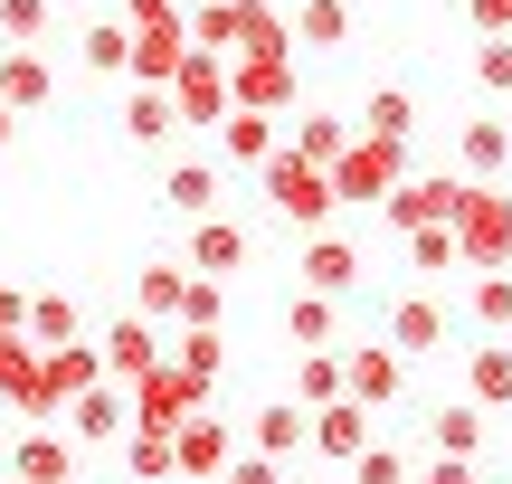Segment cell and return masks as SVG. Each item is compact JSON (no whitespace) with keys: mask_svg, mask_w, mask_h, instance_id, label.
Wrapping results in <instances>:
<instances>
[{"mask_svg":"<svg viewBox=\"0 0 512 484\" xmlns=\"http://www.w3.org/2000/svg\"><path fill=\"white\" fill-rule=\"evenodd\" d=\"M370 437H380V418H370L361 399H332V409H313V437H304V447L323 456V466H351Z\"/></svg>","mask_w":512,"mask_h":484,"instance_id":"obj_15","label":"cell"},{"mask_svg":"<svg viewBox=\"0 0 512 484\" xmlns=\"http://www.w3.org/2000/svg\"><path fill=\"white\" fill-rule=\"evenodd\" d=\"M219 323H228V285L190 276V295H181V333H219Z\"/></svg>","mask_w":512,"mask_h":484,"instance_id":"obj_42","label":"cell"},{"mask_svg":"<svg viewBox=\"0 0 512 484\" xmlns=\"http://www.w3.org/2000/svg\"><path fill=\"white\" fill-rule=\"evenodd\" d=\"M418 484H484V466H465V456H427Z\"/></svg>","mask_w":512,"mask_h":484,"instance_id":"obj_48","label":"cell"},{"mask_svg":"<svg viewBox=\"0 0 512 484\" xmlns=\"http://www.w3.org/2000/svg\"><path fill=\"white\" fill-rule=\"evenodd\" d=\"M124 475H133V484H171V437L133 428V437H124Z\"/></svg>","mask_w":512,"mask_h":484,"instance_id":"obj_40","label":"cell"},{"mask_svg":"<svg viewBox=\"0 0 512 484\" xmlns=\"http://www.w3.org/2000/svg\"><path fill=\"white\" fill-rule=\"evenodd\" d=\"M10 484H76V447L57 428H19L10 437Z\"/></svg>","mask_w":512,"mask_h":484,"instance_id":"obj_18","label":"cell"},{"mask_svg":"<svg viewBox=\"0 0 512 484\" xmlns=\"http://www.w3.org/2000/svg\"><path fill=\"white\" fill-rule=\"evenodd\" d=\"M503 484H512V475H503Z\"/></svg>","mask_w":512,"mask_h":484,"instance_id":"obj_54","label":"cell"},{"mask_svg":"<svg viewBox=\"0 0 512 484\" xmlns=\"http://www.w3.org/2000/svg\"><path fill=\"white\" fill-rule=\"evenodd\" d=\"M408 266L418 276H456V228H418L408 238Z\"/></svg>","mask_w":512,"mask_h":484,"instance_id":"obj_44","label":"cell"},{"mask_svg":"<svg viewBox=\"0 0 512 484\" xmlns=\"http://www.w3.org/2000/svg\"><path fill=\"white\" fill-rule=\"evenodd\" d=\"M275 323H285L294 352H342V304L332 295H304V285H294V295L275 304Z\"/></svg>","mask_w":512,"mask_h":484,"instance_id":"obj_17","label":"cell"},{"mask_svg":"<svg viewBox=\"0 0 512 484\" xmlns=\"http://www.w3.org/2000/svg\"><path fill=\"white\" fill-rule=\"evenodd\" d=\"M294 409H332L342 399V352H294Z\"/></svg>","mask_w":512,"mask_h":484,"instance_id":"obj_35","label":"cell"},{"mask_svg":"<svg viewBox=\"0 0 512 484\" xmlns=\"http://www.w3.org/2000/svg\"><path fill=\"white\" fill-rule=\"evenodd\" d=\"M228 456H238V428H228L219 409H200L190 428H171V475H190V484H219V475H228Z\"/></svg>","mask_w":512,"mask_h":484,"instance_id":"obj_10","label":"cell"},{"mask_svg":"<svg viewBox=\"0 0 512 484\" xmlns=\"http://www.w3.org/2000/svg\"><path fill=\"white\" fill-rule=\"evenodd\" d=\"M427 437H437V456L484 466V447H494V418H484L475 399H446V409H427Z\"/></svg>","mask_w":512,"mask_h":484,"instance_id":"obj_22","label":"cell"},{"mask_svg":"<svg viewBox=\"0 0 512 484\" xmlns=\"http://www.w3.org/2000/svg\"><path fill=\"white\" fill-rule=\"evenodd\" d=\"M238 437H247V456L285 466V456H304V437H313V409H294V399H266V409H256Z\"/></svg>","mask_w":512,"mask_h":484,"instance_id":"obj_16","label":"cell"},{"mask_svg":"<svg viewBox=\"0 0 512 484\" xmlns=\"http://www.w3.org/2000/svg\"><path fill=\"white\" fill-rule=\"evenodd\" d=\"M0 399H10L19 418H48V399H38V342L29 333H0Z\"/></svg>","mask_w":512,"mask_h":484,"instance_id":"obj_26","label":"cell"},{"mask_svg":"<svg viewBox=\"0 0 512 484\" xmlns=\"http://www.w3.org/2000/svg\"><path fill=\"white\" fill-rule=\"evenodd\" d=\"M294 276H304V295H332V304H342V295H361L370 266H361V247H351L342 228H313L304 257H294Z\"/></svg>","mask_w":512,"mask_h":484,"instance_id":"obj_9","label":"cell"},{"mask_svg":"<svg viewBox=\"0 0 512 484\" xmlns=\"http://www.w3.org/2000/svg\"><path fill=\"white\" fill-rule=\"evenodd\" d=\"M10 133H19V114H10V105H0V152H10Z\"/></svg>","mask_w":512,"mask_h":484,"instance_id":"obj_51","label":"cell"},{"mask_svg":"<svg viewBox=\"0 0 512 484\" xmlns=\"http://www.w3.org/2000/svg\"><path fill=\"white\" fill-rule=\"evenodd\" d=\"M465 19H475V38H512V0H465Z\"/></svg>","mask_w":512,"mask_h":484,"instance_id":"obj_47","label":"cell"},{"mask_svg":"<svg viewBox=\"0 0 512 484\" xmlns=\"http://www.w3.org/2000/svg\"><path fill=\"white\" fill-rule=\"evenodd\" d=\"M219 484H275V466H266V456H228V475Z\"/></svg>","mask_w":512,"mask_h":484,"instance_id":"obj_49","label":"cell"},{"mask_svg":"<svg viewBox=\"0 0 512 484\" xmlns=\"http://www.w3.org/2000/svg\"><path fill=\"white\" fill-rule=\"evenodd\" d=\"M219 162H171L162 171V209H171V219H209V209H219Z\"/></svg>","mask_w":512,"mask_h":484,"instance_id":"obj_27","label":"cell"},{"mask_svg":"<svg viewBox=\"0 0 512 484\" xmlns=\"http://www.w3.org/2000/svg\"><path fill=\"white\" fill-rule=\"evenodd\" d=\"M0 484H10V475H0Z\"/></svg>","mask_w":512,"mask_h":484,"instance_id":"obj_52","label":"cell"},{"mask_svg":"<svg viewBox=\"0 0 512 484\" xmlns=\"http://www.w3.org/2000/svg\"><path fill=\"white\" fill-rule=\"evenodd\" d=\"M124 399H133V428H152V437H171V428H190V418L209 409V390H200V380L181 371V361H162V371H143V380H133Z\"/></svg>","mask_w":512,"mask_h":484,"instance_id":"obj_4","label":"cell"},{"mask_svg":"<svg viewBox=\"0 0 512 484\" xmlns=\"http://www.w3.org/2000/svg\"><path fill=\"white\" fill-rule=\"evenodd\" d=\"M67 428L86 437V447H124V437H133V399L114 390V380H95L86 399H67Z\"/></svg>","mask_w":512,"mask_h":484,"instance_id":"obj_20","label":"cell"},{"mask_svg":"<svg viewBox=\"0 0 512 484\" xmlns=\"http://www.w3.org/2000/svg\"><path fill=\"white\" fill-rule=\"evenodd\" d=\"M247 247H256L247 228L228 219V209H209V219H190V257H181V266H190V276H209V285H228V276L247 266Z\"/></svg>","mask_w":512,"mask_h":484,"instance_id":"obj_13","label":"cell"},{"mask_svg":"<svg viewBox=\"0 0 512 484\" xmlns=\"http://www.w3.org/2000/svg\"><path fill=\"white\" fill-rule=\"evenodd\" d=\"M181 10H190V0H181Z\"/></svg>","mask_w":512,"mask_h":484,"instance_id":"obj_53","label":"cell"},{"mask_svg":"<svg viewBox=\"0 0 512 484\" xmlns=\"http://www.w3.org/2000/svg\"><path fill=\"white\" fill-rule=\"evenodd\" d=\"M48 19H57V0H0V38H10V48H38Z\"/></svg>","mask_w":512,"mask_h":484,"instance_id":"obj_41","label":"cell"},{"mask_svg":"<svg viewBox=\"0 0 512 484\" xmlns=\"http://www.w3.org/2000/svg\"><path fill=\"white\" fill-rule=\"evenodd\" d=\"M456 209H465V181H456V171H427V181L408 171V181H399V190L380 200V219L399 228V238H418V228H446Z\"/></svg>","mask_w":512,"mask_h":484,"instance_id":"obj_6","label":"cell"},{"mask_svg":"<svg viewBox=\"0 0 512 484\" xmlns=\"http://www.w3.org/2000/svg\"><path fill=\"white\" fill-rule=\"evenodd\" d=\"M475 86L484 95H512V38H475Z\"/></svg>","mask_w":512,"mask_h":484,"instance_id":"obj_45","label":"cell"},{"mask_svg":"<svg viewBox=\"0 0 512 484\" xmlns=\"http://www.w3.org/2000/svg\"><path fill=\"white\" fill-rule=\"evenodd\" d=\"M219 152L238 171H266L275 152H285V133H275V114H228V124H219Z\"/></svg>","mask_w":512,"mask_h":484,"instance_id":"obj_29","label":"cell"},{"mask_svg":"<svg viewBox=\"0 0 512 484\" xmlns=\"http://www.w3.org/2000/svg\"><path fill=\"white\" fill-rule=\"evenodd\" d=\"M256 181H266V200H275V219H294L313 238V228H332V171H313V162H294V152H275L266 171H256Z\"/></svg>","mask_w":512,"mask_h":484,"instance_id":"obj_3","label":"cell"},{"mask_svg":"<svg viewBox=\"0 0 512 484\" xmlns=\"http://www.w3.org/2000/svg\"><path fill=\"white\" fill-rule=\"evenodd\" d=\"M399 181H408V143H370V133H351V152L332 162V200H342V209H380Z\"/></svg>","mask_w":512,"mask_h":484,"instance_id":"obj_2","label":"cell"},{"mask_svg":"<svg viewBox=\"0 0 512 484\" xmlns=\"http://www.w3.org/2000/svg\"><path fill=\"white\" fill-rule=\"evenodd\" d=\"M465 399H475L484 418L512 409V342H484V352H465Z\"/></svg>","mask_w":512,"mask_h":484,"instance_id":"obj_30","label":"cell"},{"mask_svg":"<svg viewBox=\"0 0 512 484\" xmlns=\"http://www.w3.org/2000/svg\"><path fill=\"white\" fill-rule=\"evenodd\" d=\"M380 342L399 361H437L446 342H456V323H446V304L427 295V285H408V295H389V323H380Z\"/></svg>","mask_w":512,"mask_h":484,"instance_id":"obj_5","label":"cell"},{"mask_svg":"<svg viewBox=\"0 0 512 484\" xmlns=\"http://www.w3.org/2000/svg\"><path fill=\"white\" fill-rule=\"evenodd\" d=\"M181 57H190V19H171V29H133L124 86H171V76H181Z\"/></svg>","mask_w":512,"mask_h":484,"instance_id":"obj_23","label":"cell"},{"mask_svg":"<svg viewBox=\"0 0 512 484\" xmlns=\"http://www.w3.org/2000/svg\"><path fill=\"white\" fill-rule=\"evenodd\" d=\"M446 228H456V266H465V276L512 266V190H503V181H484V190L465 181V209H456Z\"/></svg>","mask_w":512,"mask_h":484,"instance_id":"obj_1","label":"cell"},{"mask_svg":"<svg viewBox=\"0 0 512 484\" xmlns=\"http://www.w3.org/2000/svg\"><path fill=\"white\" fill-rule=\"evenodd\" d=\"M171 114L219 133V124H228V57H200V48H190L181 76H171Z\"/></svg>","mask_w":512,"mask_h":484,"instance_id":"obj_11","label":"cell"},{"mask_svg":"<svg viewBox=\"0 0 512 484\" xmlns=\"http://www.w3.org/2000/svg\"><path fill=\"white\" fill-rule=\"evenodd\" d=\"M95 380H105V352H95V342H57V352H38V399H48V418L67 409V399H86Z\"/></svg>","mask_w":512,"mask_h":484,"instance_id":"obj_14","label":"cell"},{"mask_svg":"<svg viewBox=\"0 0 512 484\" xmlns=\"http://www.w3.org/2000/svg\"><path fill=\"white\" fill-rule=\"evenodd\" d=\"M181 295H190V266H171V257H152L143 276H133V314L162 333V323H181Z\"/></svg>","mask_w":512,"mask_h":484,"instance_id":"obj_25","label":"cell"},{"mask_svg":"<svg viewBox=\"0 0 512 484\" xmlns=\"http://www.w3.org/2000/svg\"><path fill=\"white\" fill-rule=\"evenodd\" d=\"M238 57H294V29H285V10H275V0H247Z\"/></svg>","mask_w":512,"mask_h":484,"instance_id":"obj_37","label":"cell"},{"mask_svg":"<svg viewBox=\"0 0 512 484\" xmlns=\"http://www.w3.org/2000/svg\"><path fill=\"white\" fill-rule=\"evenodd\" d=\"M0 333H29V295L19 285H0Z\"/></svg>","mask_w":512,"mask_h":484,"instance_id":"obj_50","label":"cell"},{"mask_svg":"<svg viewBox=\"0 0 512 484\" xmlns=\"http://www.w3.org/2000/svg\"><path fill=\"white\" fill-rule=\"evenodd\" d=\"M342 475H351V484H408V456H399V447H380V437H370V447L351 456Z\"/></svg>","mask_w":512,"mask_h":484,"instance_id":"obj_43","label":"cell"},{"mask_svg":"<svg viewBox=\"0 0 512 484\" xmlns=\"http://www.w3.org/2000/svg\"><path fill=\"white\" fill-rule=\"evenodd\" d=\"M342 399H361L370 418L399 409L408 399V361L389 352V342H342Z\"/></svg>","mask_w":512,"mask_h":484,"instance_id":"obj_7","label":"cell"},{"mask_svg":"<svg viewBox=\"0 0 512 484\" xmlns=\"http://www.w3.org/2000/svg\"><path fill=\"white\" fill-rule=\"evenodd\" d=\"M29 342H38V352H57V342H86L76 295H29Z\"/></svg>","mask_w":512,"mask_h":484,"instance_id":"obj_36","label":"cell"},{"mask_svg":"<svg viewBox=\"0 0 512 484\" xmlns=\"http://www.w3.org/2000/svg\"><path fill=\"white\" fill-rule=\"evenodd\" d=\"M114 19H124V29H171V19H181V0H124Z\"/></svg>","mask_w":512,"mask_h":484,"instance_id":"obj_46","label":"cell"},{"mask_svg":"<svg viewBox=\"0 0 512 484\" xmlns=\"http://www.w3.org/2000/svg\"><path fill=\"white\" fill-rule=\"evenodd\" d=\"M465 314H475L494 342H512V266H494V276H465Z\"/></svg>","mask_w":512,"mask_h":484,"instance_id":"obj_33","label":"cell"},{"mask_svg":"<svg viewBox=\"0 0 512 484\" xmlns=\"http://www.w3.org/2000/svg\"><path fill=\"white\" fill-rule=\"evenodd\" d=\"M190 48L200 57H238V29H247V0H190Z\"/></svg>","mask_w":512,"mask_h":484,"instance_id":"obj_28","label":"cell"},{"mask_svg":"<svg viewBox=\"0 0 512 484\" xmlns=\"http://www.w3.org/2000/svg\"><path fill=\"white\" fill-rule=\"evenodd\" d=\"M76 57H86L95 76H124L133 67V29H124V19H95V29L76 38Z\"/></svg>","mask_w":512,"mask_h":484,"instance_id":"obj_38","label":"cell"},{"mask_svg":"<svg viewBox=\"0 0 512 484\" xmlns=\"http://www.w3.org/2000/svg\"><path fill=\"white\" fill-rule=\"evenodd\" d=\"M503 171H512V124H503V114H484V124H465L456 133V181H503Z\"/></svg>","mask_w":512,"mask_h":484,"instance_id":"obj_21","label":"cell"},{"mask_svg":"<svg viewBox=\"0 0 512 484\" xmlns=\"http://www.w3.org/2000/svg\"><path fill=\"white\" fill-rule=\"evenodd\" d=\"M361 133H370V143H408V133H418V95H408V86H370Z\"/></svg>","mask_w":512,"mask_h":484,"instance_id":"obj_32","label":"cell"},{"mask_svg":"<svg viewBox=\"0 0 512 484\" xmlns=\"http://www.w3.org/2000/svg\"><path fill=\"white\" fill-rule=\"evenodd\" d=\"M294 57H228V114H294Z\"/></svg>","mask_w":512,"mask_h":484,"instance_id":"obj_8","label":"cell"},{"mask_svg":"<svg viewBox=\"0 0 512 484\" xmlns=\"http://www.w3.org/2000/svg\"><path fill=\"white\" fill-rule=\"evenodd\" d=\"M95 352H105V380H114V390H133L143 371H162V361H171V352H162V333H152L143 314H114Z\"/></svg>","mask_w":512,"mask_h":484,"instance_id":"obj_12","label":"cell"},{"mask_svg":"<svg viewBox=\"0 0 512 484\" xmlns=\"http://www.w3.org/2000/svg\"><path fill=\"white\" fill-rule=\"evenodd\" d=\"M48 95H57V67H48V57H38V48H0V105H10V114H38Z\"/></svg>","mask_w":512,"mask_h":484,"instance_id":"obj_24","label":"cell"},{"mask_svg":"<svg viewBox=\"0 0 512 484\" xmlns=\"http://www.w3.org/2000/svg\"><path fill=\"white\" fill-rule=\"evenodd\" d=\"M181 114H171V86H124V143H171Z\"/></svg>","mask_w":512,"mask_h":484,"instance_id":"obj_31","label":"cell"},{"mask_svg":"<svg viewBox=\"0 0 512 484\" xmlns=\"http://www.w3.org/2000/svg\"><path fill=\"white\" fill-rule=\"evenodd\" d=\"M285 29H294V48H351V0H304Z\"/></svg>","mask_w":512,"mask_h":484,"instance_id":"obj_34","label":"cell"},{"mask_svg":"<svg viewBox=\"0 0 512 484\" xmlns=\"http://www.w3.org/2000/svg\"><path fill=\"white\" fill-rule=\"evenodd\" d=\"M171 361H181L200 390H219V371H228V333H181V342H171Z\"/></svg>","mask_w":512,"mask_h":484,"instance_id":"obj_39","label":"cell"},{"mask_svg":"<svg viewBox=\"0 0 512 484\" xmlns=\"http://www.w3.org/2000/svg\"><path fill=\"white\" fill-rule=\"evenodd\" d=\"M351 133H361V124H351V114L294 105V133H285V152H294V162H313V171H332V162H342V152H351Z\"/></svg>","mask_w":512,"mask_h":484,"instance_id":"obj_19","label":"cell"}]
</instances>
